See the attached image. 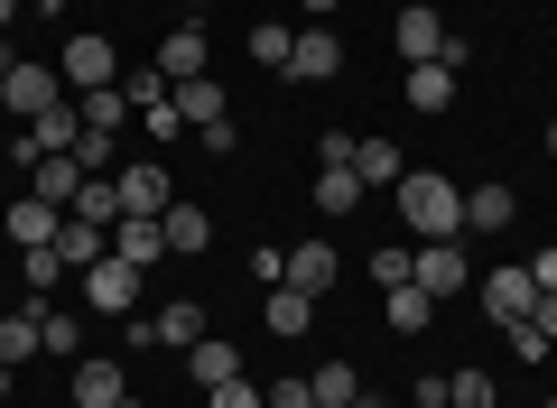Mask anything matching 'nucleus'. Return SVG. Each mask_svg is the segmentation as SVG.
Returning <instances> with one entry per match:
<instances>
[{
	"mask_svg": "<svg viewBox=\"0 0 557 408\" xmlns=\"http://www.w3.org/2000/svg\"><path fill=\"white\" fill-rule=\"evenodd\" d=\"M391 195H399V214H409L418 242H465V186H446L437 168H409Z\"/></svg>",
	"mask_w": 557,
	"mask_h": 408,
	"instance_id": "1",
	"label": "nucleus"
},
{
	"mask_svg": "<svg viewBox=\"0 0 557 408\" xmlns=\"http://www.w3.org/2000/svg\"><path fill=\"white\" fill-rule=\"evenodd\" d=\"M409 279L428 297H456V288H474V260H465V242H418L409 251Z\"/></svg>",
	"mask_w": 557,
	"mask_h": 408,
	"instance_id": "2",
	"label": "nucleus"
},
{
	"mask_svg": "<svg viewBox=\"0 0 557 408\" xmlns=\"http://www.w3.org/2000/svg\"><path fill=\"white\" fill-rule=\"evenodd\" d=\"M57 75L75 84V94H94V84H121V57H112V38L75 28V38H65V57H57Z\"/></svg>",
	"mask_w": 557,
	"mask_h": 408,
	"instance_id": "3",
	"label": "nucleus"
},
{
	"mask_svg": "<svg viewBox=\"0 0 557 408\" xmlns=\"http://www.w3.org/2000/svg\"><path fill=\"white\" fill-rule=\"evenodd\" d=\"M47 102H65V94H57V75H47L38 57H10V65H0V112H28V121H38Z\"/></svg>",
	"mask_w": 557,
	"mask_h": 408,
	"instance_id": "4",
	"label": "nucleus"
},
{
	"mask_svg": "<svg viewBox=\"0 0 557 408\" xmlns=\"http://www.w3.org/2000/svg\"><path fill=\"white\" fill-rule=\"evenodd\" d=\"M474 288H483V307H493V325H520V316L539 307V279L511 270V260H502V270H474Z\"/></svg>",
	"mask_w": 557,
	"mask_h": 408,
	"instance_id": "5",
	"label": "nucleus"
},
{
	"mask_svg": "<svg viewBox=\"0 0 557 408\" xmlns=\"http://www.w3.org/2000/svg\"><path fill=\"white\" fill-rule=\"evenodd\" d=\"M112 195H121V214H168V205H177V186H168L159 158H139V168H112Z\"/></svg>",
	"mask_w": 557,
	"mask_h": 408,
	"instance_id": "6",
	"label": "nucleus"
},
{
	"mask_svg": "<svg viewBox=\"0 0 557 408\" xmlns=\"http://www.w3.org/2000/svg\"><path fill=\"white\" fill-rule=\"evenodd\" d=\"M131 297H139V270H131V260L102 251L94 270H84V307H94V316H131Z\"/></svg>",
	"mask_w": 557,
	"mask_h": 408,
	"instance_id": "7",
	"label": "nucleus"
},
{
	"mask_svg": "<svg viewBox=\"0 0 557 408\" xmlns=\"http://www.w3.org/2000/svg\"><path fill=\"white\" fill-rule=\"evenodd\" d=\"M288 75H298V84H335L344 75V38H335V28H298V47H288Z\"/></svg>",
	"mask_w": 557,
	"mask_h": 408,
	"instance_id": "8",
	"label": "nucleus"
},
{
	"mask_svg": "<svg viewBox=\"0 0 557 408\" xmlns=\"http://www.w3.org/2000/svg\"><path fill=\"white\" fill-rule=\"evenodd\" d=\"M335 279H344L335 242H298V251H288V279H278V288H298V297H325Z\"/></svg>",
	"mask_w": 557,
	"mask_h": 408,
	"instance_id": "9",
	"label": "nucleus"
},
{
	"mask_svg": "<svg viewBox=\"0 0 557 408\" xmlns=\"http://www.w3.org/2000/svg\"><path fill=\"white\" fill-rule=\"evenodd\" d=\"M112 260H131V270H159V260H168L159 214H121V223H112Z\"/></svg>",
	"mask_w": 557,
	"mask_h": 408,
	"instance_id": "10",
	"label": "nucleus"
},
{
	"mask_svg": "<svg viewBox=\"0 0 557 408\" xmlns=\"http://www.w3.org/2000/svg\"><path fill=\"white\" fill-rule=\"evenodd\" d=\"M131 399V381H121L112 353H94V362H75V408H121Z\"/></svg>",
	"mask_w": 557,
	"mask_h": 408,
	"instance_id": "11",
	"label": "nucleus"
},
{
	"mask_svg": "<svg viewBox=\"0 0 557 408\" xmlns=\"http://www.w3.org/2000/svg\"><path fill=\"white\" fill-rule=\"evenodd\" d=\"M57 251H65V270L84 279L102 251H112V223H84V214H65V223H57Z\"/></svg>",
	"mask_w": 557,
	"mask_h": 408,
	"instance_id": "12",
	"label": "nucleus"
},
{
	"mask_svg": "<svg viewBox=\"0 0 557 408\" xmlns=\"http://www.w3.org/2000/svg\"><path fill=\"white\" fill-rule=\"evenodd\" d=\"M168 102H177V121H186V131H214V121H233V112H223V84H214V75H186Z\"/></svg>",
	"mask_w": 557,
	"mask_h": 408,
	"instance_id": "13",
	"label": "nucleus"
},
{
	"mask_svg": "<svg viewBox=\"0 0 557 408\" xmlns=\"http://www.w3.org/2000/svg\"><path fill=\"white\" fill-rule=\"evenodd\" d=\"M409 112H428V121H437V112H456V65H437V57H428V65H409Z\"/></svg>",
	"mask_w": 557,
	"mask_h": 408,
	"instance_id": "14",
	"label": "nucleus"
},
{
	"mask_svg": "<svg viewBox=\"0 0 557 408\" xmlns=\"http://www.w3.org/2000/svg\"><path fill=\"white\" fill-rule=\"evenodd\" d=\"M511 214H520V205H511V186H474V195H465V233H483V242H493V233H511Z\"/></svg>",
	"mask_w": 557,
	"mask_h": 408,
	"instance_id": "15",
	"label": "nucleus"
},
{
	"mask_svg": "<svg viewBox=\"0 0 557 408\" xmlns=\"http://www.w3.org/2000/svg\"><path fill=\"white\" fill-rule=\"evenodd\" d=\"M57 223H65V205H38V195H28V205H10V223H0V233L20 242V251H38V242H57Z\"/></svg>",
	"mask_w": 557,
	"mask_h": 408,
	"instance_id": "16",
	"label": "nucleus"
},
{
	"mask_svg": "<svg viewBox=\"0 0 557 408\" xmlns=\"http://www.w3.org/2000/svg\"><path fill=\"white\" fill-rule=\"evenodd\" d=\"M437 47H446V20H437V10H399V57L428 65Z\"/></svg>",
	"mask_w": 557,
	"mask_h": 408,
	"instance_id": "17",
	"label": "nucleus"
},
{
	"mask_svg": "<svg viewBox=\"0 0 557 408\" xmlns=\"http://www.w3.org/2000/svg\"><path fill=\"white\" fill-rule=\"evenodd\" d=\"M260 316H270V334H278V344H298V334L317 325V297H298V288H270V307H260Z\"/></svg>",
	"mask_w": 557,
	"mask_h": 408,
	"instance_id": "18",
	"label": "nucleus"
},
{
	"mask_svg": "<svg viewBox=\"0 0 557 408\" xmlns=\"http://www.w3.org/2000/svg\"><path fill=\"white\" fill-rule=\"evenodd\" d=\"M159 233H168V260H177V251H205V242H214V223H205V205H168Z\"/></svg>",
	"mask_w": 557,
	"mask_h": 408,
	"instance_id": "19",
	"label": "nucleus"
},
{
	"mask_svg": "<svg viewBox=\"0 0 557 408\" xmlns=\"http://www.w3.org/2000/svg\"><path fill=\"white\" fill-rule=\"evenodd\" d=\"M354 176H362V186H399V176H409V158H399L391 139H354Z\"/></svg>",
	"mask_w": 557,
	"mask_h": 408,
	"instance_id": "20",
	"label": "nucleus"
},
{
	"mask_svg": "<svg viewBox=\"0 0 557 408\" xmlns=\"http://www.w3.org/2000/svg\"><path fill=\"white\" fill-rule=\"evenodd\" d=\"M159 75H168V84L205 75V28H168V47H159Z\"/></svg>",
	"mask_w": 557,
	"mask_h": 408,
	"instance_id": "21",
	"label": "nucleus"
},
{
	"mask_svg": "<svg viewBox=\"0 0 557 408\" xmlns=\"http://www.w3.org/2000/svg\"><path fill=\"white\" fill-rule=\"evenodd\" d=\"M186 371H196V390H223V381H242V353H233V344H214V334H205V344L186 353Z\"/></svg>",
	"mask_w": 557,
	"mask_h": 408,
	"instance_id": "22",
	"label": "nucleus"
},
{
	"mask_svg": "<svg viewBox=\"0 0 557 408\" xmlns=\"http://www.w3.org/2000/svg\"><path fill=\"white\" fill-rule=\"evenodd\" d=\"M75 121L84 131H121V121H131V94H121V84H94V94L75 102Z\"/></svg>",
	"mask_w": 557,
	"mask_h": 408,
	"instance_id": "23",
	"label": "nucleus"
},
{
	"mask_svg": "<svg viewBox=\"0 0 557 408\" xmlns=\"http://www.w3.org/2000/svg\"><path fill=\"white\" fill-rule=\"evenodd\" d=\"M362 205V176L354 168H317V214H354Z\"/></svg>",
	"mask_w": 557,
	"mask_h": 408,
	"instance_id": "24",
	"label": "nucleus"
},
{
	"mask_svg": "<svg viewBox=\"0 0 557 408\" xmlns=\"http://www.w3.org/2000/svg\"><path fill=\"white\" fill-rule=\"evenodd\" d=\"M84 195V168L75 158H38V205H75Z\"/></svg>",
	"mask_w": 557,
	"mask_h": 408,
	"instance_id": "25",
	"label": "nucleus"
},
{
	"mask_svg": "<svg viewBox=\"0 0 557 408\" xmlns=\"http://www.w3.org/2000/svg\"><path fill=\"white\" fill-rule=\"evenodd\" d=\"M381 316H391V334H418L428 316H437V297H428V288L409 279V288H391V307H381Z\"/></svg>",
	"mask_w": 557,
	"mask_h": 408,
	"instance_id": "26",
	"label": "nucleus"
},
{
	"mask_svg": "<svg viewBox=\"0 0 557 408\" xmlns=\"http://www.w3.org/2000/svg\"><path fill=\"white\" fill-rule=\"evenodd\" d=\"M28 353H38V307H20V316H0V362L20 371Z\"/></svg>",
	"mask_w": 557,
	"mask_h": 408,
	"instance_id": "27",
	"label": "nucleus"
},
{
	"mask_svg": "<svg viewBox=\"0 0 557 408\" xmlns=\"http://www.w3.org/2000/svg\"><path fill=\"white\" fill-rule=\"evenodd\" d=\"M288 47H298V28H278V20H260V28H251V57L270 65V75H288Z\"/></svg>",
	"mask_w": 557,
	"mask_h": 408,
	"instance_id": "28",
	"label": "nucleus"
},
{
	"mask_svg": "<svg viewBox=\"0 0 557 408\" xmlns=\"http://www.w3.org/2000/svg\"><path fill=\"white\" fill-rule=\"evenodd\" d=\"M75 344H84L75 316H65V307H38V353H75Z\"/></svg>",
	"mask_w": 557,
	"mask_h": 408,
	"instance_id": "29",
	"label": "nucleus"
},
{
	"mask_svg": "<svg viewBox=\"0 0 557 408\" xmlns=\"http://www.w3.org/2000/svg\"><path fill=\"white\" fill-rule=\"evenodd\" d=\"M20 279H28V288H57V279H75V270H65V251H57V242H38V251L20 260Z\"/></svg>",
	"mask_w": 557,
	"mask_h": 408,
	"instance_id": "30",
	"label": "nucleus"
},
{
	"mask_svg": "<svg viewBox=\"0 0 557 408\" xmlns=\"http://www.w3.org/2000/svg\"><path fill=\"white\" fill-rule=\"evenodd\" d=\"M149 325H159V344H205V316L196 307H159Z\"/></svg>",
	"mask_w": 557,
	"mask_h": 408,
	"instance_id": "31",
	"label": "nucleus"
},
{
	"mask_svg": "<svg viewBox=\"0 0 557 408\" xmlns=\"http://www.w3.org/2000/svg\"><path fill=\"white\" fill-rule=\"evenodd\" d=\"M362 390H354V362H325L317 371V408H354Z\"/></svg>",
	"mask_w": 557,
	"mask_h": 408,
	"instance_id": "32",
	"label": "nucleus"
},
{
	"mask_svg": "<svg viewBox=\"0 0 557 408\" xmlns=\"http://www.w3.org/2000/svg\"><path fill=\"white\" fill-rule=\"evenodd\" d=\"M121 94H131V102H139V112H149V102H168V94H177V84H168V75H159V65H131V75H121Z\"/></svg>",
	"mask_w": 557,
	"mask_h": 408,
	"instance_id": "33",
	"label": "nucleus"
},
{
	"mask_svg": "<svg viewBox=\"0 0 557 408\" xmlns=\"http://www.w3.org/2000/svg\"><path fill=\"white\" fill-rule=\"evenodd\" d=\"M65 158H75L84 176H112V131H84V139H75V149H65Z\"/></svg>",
	"mask_w": 557,
	"mask_h": 408,
	"instance_id": "34",
	"label": "nucleus"
},
{
	"mask_svg": "<svg viewBox=\"0 0 557 408\" xmlns=\"http://www.w3.org/2000/svg\"><path fill=\"white\" fill-rule=\"evenodd\" d=\"M446 408H493V381H483V371H456V381H446Z\"/></svg>",
	"mask_w": 557,
	"mask_h": 408,
	"instance_id": "35",
	"label": "nucleus"
},
{
	"mask_svg": "<svg viewBox=\"0 0 557 408\" xmlns=\"http://www.w3.org/2000/svg\"><path fill=\"white\" fill-rule=\"evenodd\" d=\"M511 353H520V362H548V353H557V344H548V334H539V325H530V316H520V325H511Z\"/></svg>",
	"mask_w": 557,
	"mask_h": 408,
	"instance_id": "36",
	"label": "nucleus"
},
{
	"mask_svg": "<svg viewBox=\"0 0 557 408\" xmlns=\"http://www.w3.org/2000/svg\"><path fill=\"white\" fill-rule=\"evenodd\" d=\"M260 399H270V408H317V381H270Z\"/></svg>",
	"mask_w": 557,
	"mask_h": 408,
	"instance_id": "37",
	"label": "nucleus"
},
{
	"mask_svg": "<svg viewBox=\"0 0 557 408\" xmlns=\"http://www.w3.org/2000/svg\"><path fill=\"white\" fill-rule=\"evenodd\" d=\"M205 408H270V399H260L251 381H223V390H205Z\"/></svg>",
	"mask_w": 557,
	"mask_h": 408,
	"instance_id": "38",
	"label": "nucleus"
},
{
	"mask_svg": "<svg viewBox=\"0 0 557 408\" xmlns=\"http://www.w3.org/2000/svg\"><path fill=\"white\" fill-rule=\"evenodd\" d=\"M372 279L381 288H409V251H372Z\"/></svg>",
	"mask_w": 557,
	"mask_h": 408,
	"instance_id": "39",
	"label": "nucleus"
},
{
	"mask_svg": "<svg viewBox=\"0 0 557 408\" xmlns=\"http://www.w3.org/2000/svg\"><path fill=\"white\" fill-rule=\"evenodd\" d=\"M530 325H539V334H548V344H557V288H539V307H530Z\"/></svg>",
	"mask_w": 557,
	"mask_h": 408,
	"instance_id": "40",
	"label": "nucleus"
},
{
	"mask_svg": "<svg viewBox=\"0 0 557 408\" xmlns=\"http://www.w3.org/2000/svg\"><path fill=\"white\" fill-rule=\"evenodd\" d=\"M530 279H539V288H557V251H539V260H530Z\"/></svg>",
	"mask_w": 557,
	"mask_h": 408,
	"instance_id": "41",
	"label": "nucleus"
},
{
	"mask_svg": "<svg viewBox=\"0 0 557 408\" xmlns=\"http://www.w3.org/2000/svg\"><path fill=\"white\" fill-rule=\"evenodd\" d=\"M298 10H307V20H335V10H344V0H298Z\"/></svg>",
	"mask_w": 557,
	"mask_h": 408,
	"instance_id": "42",
	"label": "nucleus"
},
{
	"mask_svg": "<svg viewBox=\"0 0 557 408\" xmlns=\"http://www.w3.org/2000/svg\"><path fill=\"white\" fill-rule=\"evenodd\" d=\"M10 20H20V0H0V28H10Z\"/></svg>",
	"mask_w": 557,
	"mask_h": 408,
	"instance_id": "43",
	"label": "nucleus"
},
{
	"mask_svg": "<svg viewBox=\"0 0 557 408\" xmlns=\"http://www.w3.org/2000/svg\"><path fill=\"white\" fill-rule=\"evenodd\" d=\"M0 399H10V362H0Z\"/></svg>",
	"mask_w": 557,
	"mask_h": 408,
	"instance_id": "44",
	"label": "nucleus"
},
{
	"mask_svg": "<svg viewBox=\"0 0 557 408\" xmlns=\"http://www.w3.org/2000/svg\"><path fill=\"white\" fill-rule=\"evenodd\" d=\"M354 408H381V399H372V390H362V399H354Z\"/></svg>",
	"mask_w": 557,
	"mask_h": 408,
	"instance_id": "45",
	"label": "nucleus"
},
{
	"mask_svg": "<svg viewBox=\"0 0 557 408\" xmlns=\"http://www.w3.org/2000/svg\"><path fill=\"white\" fill-rule=\"evenodd\" d=\"M121 408H149V399H121Z\"/></svg>",
	"mask_w": 557,
	"mask_h": 408,
	"instance_id": "46",
	"label": "nucleus"
},
{
	"mask_svg": "<svg viewBox=\"0 0 557 408\" xmlns=\"http://www.w3.org/2000/svg\"><path fill=\"white\" fill-rule=\"evenodd\" d=\"M548 158H557V131H548Z\"/></svg>",
	"mask_w": 557,
	"mask_h": 408,
	"instance_id": "47",
	"label": "nucleus"
},
{
	"mask_svg": "<svg viewBox=\"0 0 557 408\" xmlns=\"http://www.w3.org/2000/svg\"><path fill=\"white\" fill-rule=\"evenodd\" d=\"M186 10H205V0H186Z\"/></svg>",
	"mask_w": 557,
	"mask_h": 408,
	"instance_id": "48",
	"label": "nucleus"
},
{
	"mask_svg": "<svg viewBox=\"0 0 557 408\" xmlns=\"http://www.w3.org/2000/svg\"><path fill=\"white\" fill-rule=\"evenodd\" d=\"M548 408H557V399H548Z\"/></svg>",
	"mask_w": 557,
	"mask_h": 408,
	"instance_id": "49",
	"label": "nucleus"
}]
</instances>
